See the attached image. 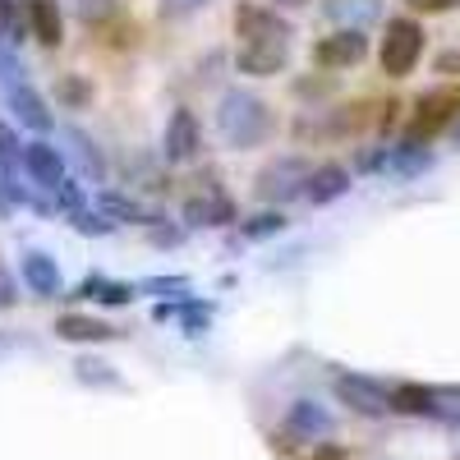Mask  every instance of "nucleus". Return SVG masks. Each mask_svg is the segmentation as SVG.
<instances>
[{
    "instance_id": "c9c22d12",
    "label": "nucleus",
    "mask_w": 460,
    "mask_h": 460,
    "mask_svg": "<svg viewBox=\"0 0 460 460\" xmlns=\"http://www.w3.org/2000/svg\"><path fill=\"white\" fill-rule=\"evenodd\" d=\"M314 460H345V451H341V447H318Z\"/></svg>"
},
{
    "instance_id": "bb28decb",
    "label": "nucleus",
    "mask_w": 460,
    "mask_h": 460,
    "mask_svg": "<svg viewBox=\"0 0 460 460\" xmlns=\"http://www.w3.org/2000/svg\"><path fill=\"white\" fill-rule=\"evenodd\" d=\"M56 97H60V102H69V106H84L93 93H88V84H84V79H74V74H69V79H60V84H56Z\"/></svg>"
},
{
    "instance_id": "2eb2a0df",
    "label": "nucleus",
    "mask_w": 460,
    "mask_h": 460,
    "mask_svg": "<svg viewBox=\"0 0 460 460\" xmlns=\"http://www.w3.org/2000/svg\"><path fill=\"white\" fill-rule=\"evenodd\" d=\"M184 221L189 226H230L235 221V203H230L226 194H217V189H208V194L184 203Z\"/></svg>"
},
{
    "instance_id": "6e6552de",
    "label": "nucleus",
    "mask_w": 460,
    "mask_h": 460,
    "mask_svg": "<svg viewBox=\"0 0 460 460\" xmlns=\"http://www.w3.org/2000/svg\"><path fill=\"white\" fill-rule=\"evenodd\" d=\"M286 438H295V442H323V438H332V414L318 401H295L290 414H286Z\"/></svg>"
},
{
    "instance_id": "9d476101",
    "label": "nucleus",
    "mask_w": 460,
    "mask_h": 460,
    "mask_svg": "<svg viewBox=\"0 0 460 460\" xmlns=\"http://www.w3.org/2000/svg\"><path fill=\"white\" fill-rule=\"evenodd\" d=\"M290 60V47H277V42H244L235 51V65L240 74H253V79H272V74H281Z\"/></svg>"
},
{
    "instance_id": "39448f33",
    "label": "nucleus",
    "mask_w": 460,
    "mask_h": 460,
    "mask_svg": "<svg viewBox=\"0 0 460 460\" xmlns=\"http://www.w3.org/2000/svg\"><path fill=\"white\" fill-rule=\"evenodd\" d=\"M336 396L350 405V410L368 414V419H377V414L392 410V392L382 387V382L364 377V373H341V377H336Z\"/></svg>"
},
{
    "instance_id": "f257e3e1",
    "label": "nucleus",
    "mask_w": 460,
    "mask_h": 460,
    "mask_svg": "<svg viewBox=\"0 0 460 460\" xmlns=\"http://www.w3.org/2000/svg\"><path fill=\"white\" fill-rule=\"evenodd\" d=\"M217 129L230 147H258L272 134V111H267L262 97H253L244 88H230L217 106Z\"/></svg>"
},
{
    "instance_id": "7ed1b4c3",
    "label": "nucleus",
    "mask_w": 460,
    "mask_h": 460,
    "mask_svg": "<svg viewBox=\"0 0 460 460\" xmlns=\"http://www.w3.org/2000/svg\"><path fill=\"white\" fill-rule=\"evenodd\" d=\"M309 175H314V166L304 162V157H277L272 166H262V175H258V199H262V203L304 199Z\"/></svg>"
},
{
    "instance_id": "f3484780",
    "label": "nucleus",
    "mask_w": 460,
    "mask_h": 460,
    "mask_svg": "<svg viewBox=\"0 0 460 460\" xmlns=\"http://www.w3.org/2000/svg\"><path fill=\"white\" fill-rule=\"evenodd\" d=\"M28 28L42 47H60L65 37V19L56 10V0H28Z\"/></svg>"
},
{
    "instance_id": "6ab92c4d",
    "label": "nucleus",
    "mask_w": 460,
    "mask_h": 460,
    "mask_svg": "<svg viewBox=\"0 0 460 460\" xmlns=\"http://www.w3.org/2000/svg\"><path fill=\"white\" fill-rule=\"evenodd\" d=\"M327 14L341 28H368L382 14V5H377V0H327Z\"/></svg>"
},
{
    "instance_id": "b1692460",
    "label": "nucleus",
    "mask_w": 460,
    "mask_h": 460,
    "mask_svg": "<svg viewBox=\"0 0 460 460\" xmlns=\"http://www.w3.org/2000/svg\"><path fill=\"white\" fill-rule=\"evenodd\" d=\"M281 230H286V217L281 212H262V217H253V221L240 226V235L244 240H267V235H281Z\"/></svg>"
},
{
    "instance_id": "f8f14e48",
    "label": "nucleus",
    "mask_w": 460,
    "mask_h": 460,
    "mask_svg": "<svg viewBox=\"0 0 460 460\" xmlns=\"http://www.w3.org/2000/svg\"><path fill=\"white\" fill-rule=\"evenodd\" d=\"M460 111V93H429L424 102H419V115H414V138H429V134H438L451 115Z\"/></svg>"
},
{
    "instance_id": "e433bc0d",
    "label": "nucleus",
    "mask_w": 460,
    "mask_h": 460,
    "mask_svg": "<svg viewBox=\"0 0 460 460\" xmlns=\"http://www.w3.org/2000/svg\"><path fill=\"white\" fill-rule=\"evenodd\" d=\"M277 5H286V10H299V5H309V0H277Z\"/></svg>"
},
{
    "instance_id": "4be33fe9",
    "label": "nucleus",
    "mask_w": 460,
    "mask_h": 460,
    "mask_svg": "<svg viewBox=\"0 0 460 460\" xmlns=\"http://www.w3.org/2000/svg\"><path fill=\"white\" fill-rule=\"evenodd\" d=\"M102 212L111 221H134V226H157V217H152L147 208H138L134 199H120V194H102Z\"/></svg>"
},
{
    "instance_id": "7c9ffc66",
    "label": "nucleus",
    "mask_w": 460,
    "mask_h": 460,
    "mask_svg": "<svg viewBox=\"0 0 460 460\" xmlns=\"http://www.w3.org/2000/svg\"><path fill=\"white\" fill-rule=\"evenodd\" d=\"M203 5H208V0H162V19H189Z\"/></svg>"
},
{
    "instance_id": "c756f323",
    "label": "nucleus",
    "mask_w": 460,
    "mask_h": 460,
    "mask_svg": "<svg viewBox=\"0 0 460 460\" xmlns=\"http://www.w3.org/2000/svg\"><path fill=\"white\" fill-rule=\"evenodd\" d=\"M143 290H152V295H184L189 281L184 277H152V281H143Z\"/></svg>"
},
{
    "instance_id": "dca6fc26",
    "label": "nucleus",
    "mask_w": 460,
    "mask_h": 460,
    "mask_svg": "<svg viewBox=\"0 0 460 460\" xmlns=\"http://www.w3.org/2000/svg\"><path fill=\"white\" fill-rule=\"evenodd\" d=\"M345 189H350V171L336 166V162H327V166H318V171L309 175V189H304V199H309L314 208H323V203H336Z\"/></svg>"
},
{
    "instance_id": "72a5a7b5",
    "label": "nucleus",
    "mask_w": 460,
    "mask_h": 460,
    "mask_svg": "<svg viewBox=\"0 0 460 460\" xmlns=\"http://www.w3.org/2000/svg\"><path fill=\"white\" fill-rule=\"evenodd\" d=\"M10 304H14V286H10L5 272H0V309H10Z\"/></svg>"
},
{
    "instance_id": "4468645a",
    "label": "nucleus",
    "mask_w": 460,
    "mask_h": 460,
    "mask_svg": "<svg viewBox=\"0 0 460 460\" xmlns=\"http://www.w3.org/2000/svg\"><path fill=\"white\" fill-rule=\"evenodd\" d=\"M23 171L42 184V189H56L65 180V162H60V152L51 143H28L23 147Z\"/></svg>"
},
{
    "instance_id": "2f4dec72",
    "label": "nucleus",
    "mask_w": 460,
    "mask_h": 460,
    "mask_svg": "<svg viewBox=\"0 0 460 460\" xmlns=\"http://www.w3.org/2000/svg\"><path fill=\"white\" fill-rule=\"evenodd\" d=\"M74 143H79V157H84V166L93 171V180L102 184V175H106V166H102V157H97V147H93L88 138H79V134H74Z\"/></svg>"
},
{
    "instance_id": "0eeeda50",
    "label": "nucleus",
    "mask_w": 460,
    "mask_h": 460,
    "mask_svg": "<svg viewBox=\"0 0 460 460\" xmlns=\"http://www.w3.org/2000/svg\"><path fill=\"white\" fill-rule=\"evenodd\" d=\"M199 147H203V134H199V120H194V111H175L171 115V125H166V138H162V157L171 166H184V162H194L199 157Z\"/></svg>"
},
{
    "instance_id": "5701e85b",
    "label": "nucleus",
    "mask_w": 460,
    "mask_h": 460,
    "mask_svg": "<svg viewBox=\"0 0 460 460\" xmlns=\"http://www.w3.org/2000/svg\"><path fill=\"white\" fill-rule=\"evenodd\" d=\"M14 171H19V138L10 125H0V175H5V194L14 189Z\"/></svg>"
},
{
    "instance_id": "20e7f679",
    "label": "nucleus",
    "mask_w": 460,
    "mask_h": 460,
    "mask_svg": "<svg viewBox=\"0 0 460 460\" xmlns=\"http://www.w3.org/2000/svg\"><path fill=\"white\" fill-rule=\"evenodd\" d=\"M235 32L244 37V42H277V47H290V23L277 14V10H267V5H253V0H244V5L235 10ZM240 42V47H244Z\"/></svg>"
},
{
    "instance_id": "f704fd0d",
    "label": "nucleus",
    "mask_w": 460,
    "mask_h": 460,
    "mask_svg": "<svg viewBox=\"0 0 460 460\" xmlns=\"http://www.w3.org/2000/svg\"><path fill=\"white\" fill-rule=\"evenodd\" d=\"M438 69H442V74H451V69H460V51H447V56L438 60Z\"/></svg>"
},
{
    "instance_id": "9b49d317",
    "label": "nucleus",
    "mask_w": 460,
    "mask_h": 460,
    "mask_svg": "<svg viewBox=\"0 0 460 460\" xmlns=\"http://www.w3.org/2000/svg\"><path fill=\"white\" fill-rule=\"evenodd\" d=\"M23 281H28V290L32 295H42V299H56L60 290H65V277H60V267H56V258H47V253H23Z\"/></svg>"
},
{
    "instance_id": "cd10ccee",
    "label": "nucleus",
    "mask_w": 460,
    "mask_h": 460,
    "mask_svg": "<svg viewBox=\"0 0 460 460\" xmlns=\"http://www.w3.org/2000/svg\"><path fill=\"white\" fill-rule=\"evenodd\" d=\"M74 226H79L84 230V235H106V230H111V217H97V212H74Z\"/></svg>"
},
{
    "instance_id": "c85d7f7f",
    "label": "nucleus",
    "mask_w": 460,
    "mask_h": 460,
    "mask_svg": "<svg viewBox=\"0 0 460 460\" xmlns=\"http://www.w3.org/2000/svg\"><path fill=\"white\" fill-rule=\"evenodd\" d=\"M74 10H79L88 23H102V19L115 10V0H74Z\"/></svg>"
},
{
    "instance_id": "1a4fd4ad",
    "label": "nucleus",
    "mask_w": 460,
    "mask_h": 460,
    "mask_svg": "<svg viewBox=\"0 0 460 460\" xmlns=\"http://www.w3.org/2000/svg\"><path fill=\"white\" fill-rule=\"evenodd\" d=\"M429 162H433V152L419 147V143H401V147H392V152H382V157H368V166L382 171L387 180H410V175H419V171H429Z\"/></svg>"
},
{
    "instance_id": "393cba45",
    "label": "nucleus",
    "mask_w": 460,
    "mask_h": 460,
    "mask_svg": "<svg viewBox=\"0 0 460 460\" xmlns=\"http://www.w3.org/2000/svg\"><path fill=\"white\" fill-rule=\"evenodd\" d=\"M433 419H442V424H460V387H438Z\"/></svg>"
},
{
    "instance_id": "423d86ee",
    "label": "nucleus",
    "mask_w": 460,
    "mask_h": 460,
    "mask_svg": "<svg viewBox=\"0 0 460 460\" xmlns=\"http://www.w3.org/2000/svg\"><path fill=\"white\" fill-rule=\"evenodd\" d=\"M364 56H368L364 28H341V32L323 37V42L314 47V60H318L323 69H350V65H359Z\"/></svg>"
},
{
    "instance_id": "412c9836",
    "label": "nucleus",
    "mask_w": 460,
    "mask_h": 460,
    "mask_svg": "<svg viewBox=\"0 0 460 460\" xmlns=\"http://www.w3.org/2000/svg\"><path fill=\"white\" fill-rule=\"evenodd\" d=\"M79 299H97V304H129L134 299V286L125 281H106V277H88L79 286Z\"/></svg>"
},
{
    "instance_id": "a211bd4d",
    "label": "nucleus",
    "mask_w": 460,
    "mask_h": 460,
    "mask_svg": "<svg viewBox=\"0 0 460 460\" xmlns=\"http://www.w3.org/2000/svg\"><path fill=\"white\" fill-rule=\"evenodd\" d=\"M56 336L60 341H111V336H120L111 323H102V318H84V314H65V318H56Z\"/></svg>"
},
{
    "instance_id": "ddd939ff",
    "label": "nucleus",
    "mask_w": 460,
    "mask_h": 460,
    "mask_svg": "<svg viewBox=\"0 0 460 460\" xmlns=\"http://www.w3.org/2000/svg\"><path fill=\"white\" fill-rule=\"evenodd\" d=\"M5 102H10V111H14V120H19V125H28V129H37V134H47V129H51L47 102L37 97L28 84H10V88H5Z\"/></svg>"
},
{
    "instance_id": "473e14b6",
    "label": "nucleus",
    "mask_w": 460,
    "mask_h": 460,
    "mask_svg": "<svg viewBox=\"0 0 460 460\" xmlns=\"http://www.w3.org/2000/svg\"><path fill=\"white\" fill-rule=\"evenodd\" d=\"M410 10H419V14H447V10H456L460 0H405Z\"/></svg>"
},
{
    "instance_id": "f03ea898",
    "label": "nucleus",
    "mask_w": 460,
    "mask_h": 460,
    "mask_svg": "<svg viewBox=\"0 0 460 460\" xmlns=\"http://www.w3.org/2000/svg\"><path fill=\"white\" fill-rule=\"evenodd\" d=\"M419 56H424V28H419L414 19H392L387 37H382V74L405 79V74L419 65Z\"/></svg>"
},
{
    "instance_id": "a878e982",
    "label": "nucleus",
    "mask_w": 460,
    "mask_h": 460,
    "mask_svg": "<svg viewBox=\"0 0 460 460\" xmlns=\"http://www.w3.org/2000/svg\"><path fill=\"white\" fill-rule=\"evenodd\" d=\"M51 194H56V203H60L69 217H74V212H84V194H79V184H74V180H60Z\"/></svg>"
},
{
    "instance_id": "aec40b11",
    "label": "nucleus",
    "mask_w": 460,
    "mask_h": 460,
    "mask_svg": "<svg viewBox=\"0 0 460 460\" xmlns=\"http://www.w3.org/2000/svg\"><path fill=\"white\" fill-rule=\"evenodd\" d=\"M433 401H438V387H419V382L392 387V410H401V414H429L433 419Z\"/></svg>"
}]
</instances>
